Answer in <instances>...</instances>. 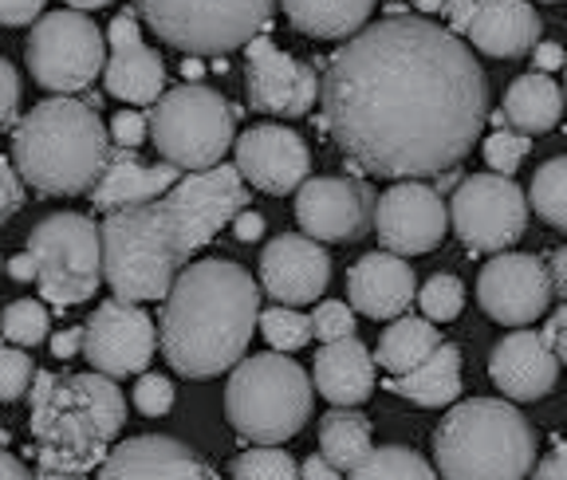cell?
<instances>
[{
  "mask_svg": "<svg viewBox=\"0 0 567 480\" xmlns=\"http://www.w3.org/2000/svg\"><path fill=\"white\" fill-rule=\"evenodd\" d=\"M323 126L351 161L394 181L442 178L485 131L473 48L422 17L374 20L323 72Z\"/></svg>",
  "mask_w": 567,
  "mask_h": 480,
  "instance_id": "6da1fadb",
  "label": "cell"
},
{
  "mask_svg": "<svg viewBox=\"0 0 567 480\" xmlns=\"http://www.w3.org/2000/svg\"><path fill=\"white\" fill-rule=\"evenodd\" d=\"M260 292L237 260H197L177 276L162 312V355L182 378L237 371L260 327Z\"/></svg>",
  "mask_w": 567,
  "mask_h": 480,
  "instance_id": "7a4b0ae2",
  "label": "cell"
},
{
  "mask_svg": "<svg viewBox=\"0 0 567 480\" xmlns=\"http://www.w3.org/2000/svg\"><path fill=\"white\" fill-rule=\"evenodd\" d=\"M126 398L106 374H35L28 434L35 441V461L48 472L87 477L95 465L115 453L123 434Z\"/></svg>",
  "mask_w": 567,
  "mask_h": 480,
  "instance_id": "3957f363",
  "label": "cell"
},
{
  "mask_svg": "<svg viewBox=\"0 0 567 480\" xmlns=\"http://www.w3.org/2000/svg\"><path fill=\"white\" fill-rule=\"evenodd\" d=\"M99 103L55 95L35 103L12 131V166L48 197H80L95 189L111 161V131Z\"/></svg>",
  "mask_w": 567,
  "mask_h": 480,
  "instance_id": "277c9868",
  "label": "cell"
},
{
  "mask_svg": "<svg viewBox=\"0 0 567 480\" xmlns=\"http://www.w3.org/2000/svg\"><path fill=\"white\" fill-rule=\"evenodd\" d=\"M442 480H528L536 469V429L501 398L453 406L434 434Z\"/></svg>",
  "mask_w": 567,
  "mask_h": 480,
  "instance_id": "5b68a950",
  "label": "cell"
},
{
  "mask_svg": "<svg viewBox=\"0 0 567 480\" xmlns=\"http://www.w3.org/2000/svg\"><path fill=\"white\" fill-rule=\"evenodd\" d=\"M311 378L296 358L276 351L252 355L229 374L225 418L245 441L280 449L311 418Z\"/></svg>",
  "mask_w": 567,
  "mask_h": 480,
  "instance_id": "8992f818",
  "label": "cell"
},
{
  "mask_svg": "<svg viewBox=\"0 0 567 480\" xmlns=\"http://www.w3.org/2000/svg\"><path fill=\"white\" fill-rule=\"evenodd\" d=\"M103 264L106 284H111L115 300H169L186 257H182V244H177V232L169 225L162 201L106 217Z\"/></svg>",
  "mask_w": 567,
  "mask_h": 480,
  "instance_id": "52a82bcc",
  "label": "cell"
},
{
  "mask_svg": "<svg viewBox=\"0 0 567 480\" xmlns=\"http://www.w3.org/2000/svg\"><path fill=\"white\" fill-rule=\"evenodd\" d=\"M237 115L221 95L202 83H182L166 91L151 111V143L158 146L162 161L189 174H209L225 166L229 146H237Z\"/></svg>",
  "mask_w": 567,
  "mask_h": 480,
  "instance_id": "ba28073f",
  "label": "cell"
},
{
  "mask_svg": "<svg viewBox=\"0 0 567 480\" xmlns=\"http://www.w3.org/2000/svg\"><path fill=\"white\" fill-rule=\"evenodd\" d=\"M28 252L40 264V295L55 307H75L91 300L103 272V225L83 213H52L28 237Z\"/></svg>",
  "mask_w": 567,
  "mask_h": 480,
  "instance_id": "9c48e42d",
  "label": "cell"
},
{
  "mask_svg": "<svg viewBox=\"0 0 567 480\" xmlns=\"http://www.w3.org/2000/svg\"><path fill=\"white\" fill-rule=\"evenodd\" d=\"M24 63L32 80L55 95H71L95 83V75L106 72V32L87 12L60 9L48 12L32 28L24 44Z\"/></svg>",
  "mask_w": 567,
  "mask_h": 480,
  "instance_id": "30bf717a",
  "label": "cell"
},
{
  "mask_svg": "<svg viewBox=\"0 0 567 480\" xmlns=\"http://www.w3.org/2000/svg\"><path fill=\"white\" fill-rule=\"evenodd\" d=\"M158 40L189 55H225L260 40V28L272 20V4H174V0H142L134 4Z\"/></svg>",
  "mask_w": 567,
  "mask_h": 480,
  "instance_id": "8fae6325",
  "label": "cell"
},
{
  "mask_svg": "<svg viewBox=\"0 0 567 480\" xmlns=\"http://www.w3.org/2000/svg\"><path fill=\"white\" fill-rule=\"evenodd\" d=\"M528 194L501 174H473L450 197L453 232L473 252H508L528 229Z\"/></svg>",
  "mask_w": 567,
  "mask_h": 480,
  "instance_id": "7c38bea8",
  "label": "cell"
},
{
  "mask_svg": "<svg viewBox=\"0 0 567 480\" xmlns=\"http://www.w3.org/2000/svg\"><path fill=\"white\" fill-rule=\"evenodd\" d=\"M169 225L177 232L182 257L205 249L225 225H233L248 209V181L237 166H217L209 174H186L166 197H162Z\"/></svg>",
  "mask_w": 567,
  "mask_h": 480,
  "instance_id": "4fadbf2b",
  "label": "cell"
},
{
  "mask_svg": "<svg viewBox=\"0 0 567 480\" xmlns=\"http://www.w3.org/2000/svg\"><path fill=\"white\" fill-rule=\"evenodd\" d=\"M87 343H83V358L91 363L95 374L106 378H126V374H142L151 366L154 347H158L162 331L154 320L142 312L138 303L126 300H103L87 323Z\"/></svg>",
  "mask_w": 567,
  "mask_h": 480,
  "instance_id": "5bb4252c",
  "label": "cell"
},
{
  "mask_svg": "<svg viewBox=\"0 0 567 480\" xmlns=\"http://www.w3.org/2000/svg\"><path fill=\"white\" fill-rule=\"evenodd\" d=\"M450 205L425 181H394L374 209V232L386 244V252L402 260L434 252L450 232Z\"/></svg>",
  "mask_w": 567,
  "mask_h": 480,
  "instance_id": "9a60e30c",
  "label": "cell"
},
{
  "mask_svg": "<svg viewBox=\"0 0 567 480\" xmlns=\"http://www.w3.org/2000/svg\"><path fill=\"white\" fill-rule=\"evenodd\" d=\"M248 52V72H245V95L248 107L260 115H280V118H300L308 115L316 103H323V80L316 67L296 55L280 52L272 40H252Z\"/></svg>",
  "mask_w": 567,
  "mask_h": 480,
  "instance_id": "2e32d148",
  "label": "cell"
},
{
  "mask_svg": "<svg viewBox=\"0 0 567 480\" xmlns=\"http://www.w3.org/2000/svg\"><path fill=\"white\" fill-rule=\"evenodd\" d=\"M556 284L551 272L536 257L524 252H501L493 257L477 276V303L488 320L505 323V327H524L536 323L548 312Z\"/></svg>",
  "mask_w": 567,
  "mask_h": 480,
  "instance_id": "e0dca14e",
  "label": "cell"
},
{
  "mask_svg": "<svg viewBox=\"0 0 567 480\" xmlns=\"http://www.w3.org/2000/svg\"><path fill=\"white\" fill-rule=\"evenodd\" d=\"M453 36H465L477 52L496 55V60H516L528 55L544 44V20L532 4H516V0H485V4H445Z\"/></svg>",
  "mask_w": 567,
  "mask_h": 480,
  "instance_id": "ac0fdd59",
  "label": "cell"
},
{
  "mask_svg": "<svg viewBox=\"0 0 567 480\" xmlns=\"http://www.w3.org/2000/svg\"><path fill=\"white\" fill-rule=\"evenodd\" d=\"M237 169L252 189L284 197L311 181V150L296 131L265 123L237 138Z\"/></svg>",
  "mask_w": 567,
  "mask_h": 480,
  "instance_id": "d6986e66",
  "label": "cell"
},
{
  "mask_svg": "<svg viewBox=\"0 0 567 480\" xmlns=\"http://www.w3.org/2000/svg\"><path fill=\"white\" fill-rule=\"evenodd\" d=\"M331 280V257L319 249V240L303 232H284L268 240L260 252V288L272 295L276 307H300L316 303L328 292Z\"/></svg>",
  "mask_w": 567,
  "mask_h": 480,
  "instance_id": "ffe728a7",
  "label": "cell"
},
{
  "mask_svg": "<svg viewBox=\"0 0 567 480\" xmlns=\"http://www.w3.org/2000/svg\"><path fill=\"white\" fill-rule=\"evenodd\" d=\"M379 209L374 194L354 178H311L296 194V221L311 240H359Z\"/></svg>",
  "mask_w": 567,
  "mask_h": 480,
  "instance_id": "44dd1931",
  "label": "cell"
},
{
  "mask_svg": "<svg viewBox=\"0 0 567 480\" xmlns=\"http://www.w3.org/2000/svg\"><path fill=\"white\" fill-rule=\"evenodd\" d=\"M95 480H217V472L194 445L166 434H142L115 445Z\"/></svg>",
  "mask_w": 567,
  "mask_h": 480,
  "instance_id": "7402d4cb",
  "label": "cell"
},
{
  "mask_svg": "<svg viewBox=\"0 0 567 480\" xmlns=\"http://www.w3.org/2000/svg\"><path fill=\"white\" fill-rule=\"evenodd\" d=\"M559 355L536 331H513L488 355V378L508 401H536L556 390Z\"/></svg>",
  "mask_w": 567,
  "mask_h": 480,
  "instance_id": "603a6c76",
  "label": "cell"
},
{
  "mask_svg": "<svg viewBox=\"0 0 567 480\" xmlns=\"http://www.w3.org/2000/svg\"><path fill=\"white\" fill-rule=\"evenodd\" d=\"M414 268L394 252H367L359 264L347 272V295L351 307L367 320H402L410 300H417Z\"/></svg>",
  "mask_w": 567,
  "mask_h": 480,
  "instance_id": "cb8c5ba5",
  "label": "cell"
},
{
  "mask_svg": "<svg viewBox=\"0 0 567 480\" xmlns=\"http://www.w3.org/2000/svg\"><path fill=\"white\" fill-rule=\"evenodd\" d=\"M177 169L169 161L162 166H146L134 150H111L106 161V174L95 189H91V201H95L99 213H123V209H142V205H154L177 186Z\"/></svg>",
  "mask_w": 567,
  "mask_h": 480,
  "instance_id": "d4e9b609",
  "label": "cell"
},
{
  "mask_svg": "<svg viewBox=\"0 0 567 480\" xmlns=\"http://www.w3.org/2000/svg\"><path fill=\"white\" fill-rule=\"evenodd\" d=\"M311 378H316V390L336 409L363 406L374 394V355L359 338L328 343V347H319Z\"/></svg>",
  "mask_w": 567,
  "mask_h": 480,
  "instance_id": "484cf974",
  "label": "cell"
},
{
  "mask_svg": "<svg viewBox=\"0 0 567 480\" xmlns=\"http://www.w3.org/2000/svg\"><path fill=\"white\" fill-rule=\"evenodd\" d=\"M567 91L551 75H516L505 91V123L520 134H548L564 118Z\"/></svg>",
  "mask_w": 567,
  "mask_h": 480,
  "instance_id": "4316f807",
  "label": "cell"
},
{
  "mask_svg": "<svg viewBox=\"0 0 567 480\" xmlns=\"http://www.w3.org/2000/svg\"><path fill=\"white\" fill-rule=\"evenodd\" d=\"M442 351V331L425 315H402L382 331L379 347H374V363L390 374V378H406L417 366H425L430 358Z\"/></svg>",
  "mask_w": 567,
  "mask_h": 480,
  "instance_id": "83f0119b",
  "label": "cell"
},
{
  "mask_svg": "<svg viewBox=\"0 0 567 480\" xmlns=\"http://www.w3.org/2000/svg\"><path fill=\"white\" fill-rule=\"evenodd\" d=\"M371 12L374 4H367V0H354V4H343V0H288L284 4L288 24L311 40H354L359 32L371 28Z\"/></svg>",
  "mask_w": 567,
  "mask_h": 480,
  "instance_id": "f1b7e54d",
  "label": "cell"
},
{
  "mask_svg": "<svg viewBox=\"0 0 567 480\" xmlns=\"http://www.w3.org/2000/svg\"><path fill=\"white\" fill-rule=\"evenodd\" d=\"M106 91L131 107H151V103H162V87H166V63L154 48H138V52H123L111 55L103 72Z\"/></svg>",
  "mask_w": 567,
  "mask_h": 480,
  "instance_id": "f546056e",
  "label": "cell"
},
{
  "mask_svg": "<svg viewBox=\"0 0 567 480\" xmlns=\"http://www.w3.org/2000/svg\"><path fill=\"white\" fill-rule=\"evenodd\" d=\"M386 390L402 394V398H410L414 406H425V409L450 406L461 394V351L453 347V343H442V351H437L430 363L417 366L406 378H390Z\"/></svg>",
  "mask_w": 567,
  "mask_h": 480,
  "instance_id": "4dcf8cb0",
  "label": "cell"
},
{
  "mask_svg": "<svg viewBox=\"0 0 567 480\" xmlns=\"http://www.w3.org/2000/svg\"><path fill=\"white\" fill-rule=\"evenodd\" d=\"M319 453L328 457L339 472L351 477L374 453L371 421L359 409H331V414H323L319 418Z\"/></svg>",
  "mask_w": 567,
  "mask_h": 480,
  "instance_id": "1f68e13d",
  "label": "cell"
},
{
  "mask_svg": "<svg viewBox=\"0 0 567 480\" xmlns=\"http://www.w3.org/2000/svg\"><path fill=\"white\" fill-rule=\"evenodd\" d=\"M347 480H437V469L406 445H382Z\"/></svg>",
  "mask_w": 567,
  "mask_h": 480,
  "instance_id": "d6a6232c",
  "label": "cell"
},
{
  "mask_svg": "<svg viewBox=\"0 0 567 480\" xmlns=\"http://www.w3.org/2000/svg\"><path fill=\"white\" fill-rule=\"evenodd\" d=\"M528 205L551 229L567 232V154H559V158L544 161L536 169V178L528 186Z\"/></svg>",
  "mask_w": 567,
  "mask_h": 480,
  "instance_id": "836d02e7",
  "label": "cell"
},
{
  "mask_svg": "<svg viewBox=\"0 0 567 480\" xmlns=\"http://www.w3.org/2000/svg\"><path fill=\"white\" fill-rule=\"evenodd\" d=\"M260 335L272 343L276 355H292V351L308 347L316 327H311V315H300L296 307H268L260 315Z\"/></svg>",
  "mask_w": 567,
  "mask_h": 480,
  "instance_id": "e575fe53",
  "label": "cell"
},
{
  "mask_svg": "<svg viewBox=\"0 0 567 480\" xmlns=\"http://www.w3.org/2000/svg\"><path fill=\"white\" fill-rule=\"evenodd\" d=\"M233 480H303L300 465L292 461V453L284 449H268V445H257L233 461Z\"/></svg>",
  "mask_w": 567,
  "mask_h": 480,
  "instance_id": "d590c367",
  "label": "cell"
},
{
  "mask_svg": "<svg viewBox=\"0 0 567 480\" xmlns=\"http://www.w3.org/2000/svg\"><path fill=\"white\" fill-rule=\"evenodd\" d=\"M417 303H422V312L430 323H450L465 307V284L457 276H450V272H437V276H430L422 284Z\"/></svg>",
  "mask_w": 567,
  "mask_h": 480,
  "instance_id": "8d00e7d4",
  "label": "cell"
},
{
  "mask_svg": "<svg viewBox=\"0 0 567 480\" xmlns=\"http://www.w3.org/2000/svg\"><path fill=\"white\" fill-rule=\"evenodd\" d=\"M48 307L40 300H17L4 312V338L12 347H35L48 338Z\"/></svg>",
  "mask_w": 567,
  "mask_h": 480,
  "instance_id": "74e56055",
  "label": "cell"
},
{
  "mask_svg": "<svg viewBox=\"0 0 567 480\" xmlns=\"http://www.w3.org/2000/svg\"><path fill=\"white\" fill-rule=\"evenodd\" d=\"M528 150H532V138L513 131V126H501V131H493L485 138V161L501 178H513L516 169H520V161L528 158Z\"/></svg>",
  "mask_w": 567,
  "mask_h": 480,
  "instance_id": "f35d334b",
  "label": "cell"
},
{
  "mask_svg": "<svg viewBox=\"0 0 567 480\" xmlns=\"http://www.w3.org/2000/svg\"><path fill=\"white\" fill-rule=\"evenodd\" d=\"M311 327H316V338H323V347L328 343H343V338H354V312L339 300H323L316 303Z\"/></svg>",
  "mask_w": 567,
  "mask_h": 480,
  "instance_id": "ab89813d",
  "label": "cell"
},
{
  "mask_svg": "<svg viewBox=\"0 0 567 480\" xmlns=\"http://www.w3.org/2000/svg\"><path fill=\"white\" fill-rule=\"evenodd\" d=\"M134 406L146 418H166L174 409V383L166 374H142L138 386H134Z\"/></svg>",
  "mask_w": 567,
  "mask_h": 480,
  "instance_id": "60d3db41",
  "label": "cell"
},
{
  "mask_svg": "<svg viewBox=\"0 0 567 480\" xmlns=\"http://www.w3.org/2000/svg\"><path fill=\"white\" fill-rule=\"evenodd\" d=\"M28 386H32V358L20 347H4L0 351V398L17 401Z\"/></svg>",
  "mask_w": 567,
  "mask_h": 480,
  "instance_id": "b9f144b4",
  "label": "cell"
},
{
  "mask_svg": "<svg viewBox=\"0 0 567 480\" xmlns=\"http://www.w3.org/2000/svg\"><path fill=\"white\" fill-rule=\"evenodd\" d=\"M146 138H151V115L118 111V115L111 118V143H115V150H138Z\"/></svg>",
  "mask_w": 567,
  "mask_h": 480,
  "instance_id": "7bdbcfd3",
  "label": "cell"
},
{
  "mask_svg": "<svg viewBox=\"0 0 567 480\" xmlns=\"http://www.w3.org/2000/svg\"><path fill=\"white\" fill-rule=\"evenodd\" d=\"M106 48H111V55H123V52H138L142 44V17L134 9L118 12L115 20H111V28H106Z\"/></svg>",
  "mask_w": 567,
  "mask_h": 480,
  "instance_id": "ee69618b",
  "label": "cell"
},
{
  "mask_svg": "<svg viewBox=\"0 0 567 480\" xmlns=\"http://www.w3.org/2000/svg\"><path fill=\"white\" fill-rule=\"evenodd\" d=\"M0 87H4V103H0V123L17 131L20 126V75L12 60H0Z\"/></svg>",
  "mask_w": 567,
  "mask_h": 480,
  "instance_id": "f6af8a7d",
  "label": "cell"
},
{
  "mask_svg": "<svg viewBox=\"0 0 567 480\" xmlns=\"http://www.w3.org/2000/svg\"><path fill=\"white\" fill-rule=\"evenodd\" d=\"M28 181L20 178V169L12 166V158L9 161H0V189H4V201H0V217L9 221L12 213H17L20 205H24V197H28Z\"/></svg>",
  "mask_w": 567,
  "mask_h": 480,
  "instance_id": "bcb514c9",
  "label": "cell"
},
{
  "mask_svg": "<svg viewBox=\"0 0 567 480\" xmlns=\"http://www.w3.org/2000/svg\"><path fill=\"white\" fill-rule=\"evenodd\" d=\"M48 17V4H40V0H4L0 4V24L9 28H24V24H40V20Z\"/></svg>",
  "mask_w": 567,
  "mask_h": 480,
  "instance_id": "7dc6e473",
  "label": "cell"
},
{
  "mask_svg": "<svg viewBox=\"0 0 567 480\" xmlns=\"http://www.w3.org/2000/svg\"><path fill=\"white\" fill-rule=\"evenodd\" d=\"M83 343H87V327H63L60 335H52V355L75 358L83 355Z\"/></svg>",
  "mask_w": 567,
  "mask_h": 480,
  "instance_id": "c3c4849f",
  "label": "cell"
},
{
  "mask_svg": "<svg viewBox=\"0 0 567 480\" xmlns=\"http://www.w3.org/2000/svg\"><path fill=\"white\" fill-rule=\"evenodd\" d=\"M532 72H540V75H551V72H564L567 67V52L559 44H540L536 52H532Z\"/></svg>",
  "mask_w": 567,
  "mask_h": 480,
  "instance_id": "681fc988",
  "label": "cell"
},
{
  "mask_svg": "<svg viewBox=\"0 0 567 480\" xmlns=\"http://www.w3.org/2000/svg\"><path fill=\"white\" fill-rule=\"evenodd\" d=\"M532 480H567V441L556 445V449L536 465V477Z\"/></svg>",
  "mask_w": 567,
  "mask_h": 480,
  "instance_id": "f907efd6",
  "label": "cell"
},
{
  "mask_svg": "<svg viewBox=\"0 0 567 480\" xmlns=\"http://www.w3.org/2000/svg\"><path fill=\"white\" fill-rule=\"evenodd\" d=\"M544 338L551 343V351L559 355V363L567 366V303H559V312L551 315L548 331H544Z\"/></svg>",
  "mask_w": 567,
  "mask_h": 480,
  "instance_id": "816d5d0a",
  "label": "cell"
},
{
  "mask_svg": "<svg viewBox=\"0 0 567 480\" xmlns=\"http://www.w3.org/2000/svg\"><path fill=\"white\" fill-rule=\"evenodd\" d=\"M233 237L245 240V244H252V240H260V237H265V217L252 213V209H245V213H240L237 221H233Z\"/></svg>",
  "mask_w": 567,
  "mask_h": 480,
  "instance_id": "f5cc1de1",
  "label": "cell"
},
{
  "mask_svg": "<svg viewBox=\"0 0 567 480\" xmlns=\"http://www.w3.org/2000/svg\"><path fill=\"white\" fill-rule=\"evenodd\" d=\"M300 477L303 480H343V472H339L323 453H311L308 461L300 465Z\"/></svg>",
  "mask_w": 567,
  "mask_h": 480,
  "instance_id": "db71d44e",
  "label": "cell"
},
{
  "mask_svg": "<svg viewBox=\"0 0 567 480\" xmlns=\"http://www.w3.org/2000/svg\"><path fill=\"white\" fill-rule=\"evenodd\" d=\"M548 272H551V284H556V300L567 303V244H564V249H556Z\"/></svg>",
  "mask_w": 567,
  "mask_h": 480,
  "instance_id": "11a10c76",
  "label": "cell"
},
{
  "mask_svg": "<svg viewBox=\"0 0 567 480\" xmlns=\"http://www.w3.org/2000/svg\"><path fill=\"white\" fill-rule=\"evenodd\" d=\"M9 276L20 280V284H28V280H40V264L32 260V252H20V257L9 260Z\"/></svg>",
  "mask_w": 567,
  "mask_h": 480,
  "instance_id": "9f6ffc18",
  "label": "cell"
},
{
  "mask_svg": "<svg viewBox=\"0 0 567 480\" xmlns=\"http://www.w3.org/2000/svg\"><path fill=\"white\" fill-rule=\"evenodd\" d=\"M0 480H35V477L20 465L17 453H4L0 457Z\"/></svg>",
  "mask_w": 567,
  "mask_h": 480,
  "instance_id": "6f0895ef",
  "label": "cell"
},
{
  "mask_svg": "<svg viewBox=\"0 0 567 480\" xmlns=\"http://www.w3.org/2000/svg\"><path fill=\"white\" fill-rule=\"evenodd\" d=\"M68 9H75V12H99V9H106V0H71Z\"/></svg>",
  "mask_w": 567,
  "mask_h": 480,
  "instance_id": "680465c9",
  "label": "cell"
},
{
  "mask_svg": "<svg viewBox=\"0 0 567 480\" xmlns=\"http://www.w3.org/2000/svg\"><path fill=\"white\" fill-rule=\"evenodd\" d=\"M35 480H87V477H71V472H48V469H40V472H35Z\"/></svg>",
  "mask_w": 567,
  "mask_h": 480,
  "instance_id": "91938a15",
  "label": "cell"
},
{
  "mask_svg": "<svg viewBox=\"0 0 567 480\" xmlns=\"http://www.w3.org/2000/svg\"><path fill=\"white\" fill-rule=\"evenodd\" d=\"M182 75H186V83H194L197 75H202V63H197V60H186V63H182Z\"/></svg>",
  "mask_w": 567,
  "mask_h": 480,
  "instance_id": "94428289",
  "label": "cell"
},
{
  "mask_svg": "<svg viewBox=\"0 0 567 480\" xmlns=\"http://www.w3.org/2000/svg\"><path fill=\"white\" fill-rule=\"evenodd\" d=\"M453 181H457V178H453V174H442V178H437V194H442V189H450Z\"/></svg>",
  "mask_w": 567,
  "mask_h": 480,
  "instance_id": "6125c7cd",
  "label": "cell"
}]
</instances>
